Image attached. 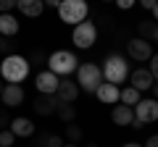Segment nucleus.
<instances>
[{
    "mask_svg": "<svg viewBox=\"0 0 158 147\" xmlns=\"http://www.w3.org/2000/svg\"><path fill=\"white\" fill-rule=\"evenodd\" d=\"M0 76L6 84H21L29 76V58L24 55H8L0 63Z\"/></svg>",
    "mask_w": 158,
    "mask_h": 147,
    "instance_id": "obj_1",
    "label": "nucleus"
},
{
    "mask_svg": "<svg viewBox=\"0 0 158 147\" xmlns=\"http://www.w3.org/2000/svg\"><path fill=\"white\" fill-rule=\"evenodd\" d=\"M129 63H127V58L121 55H108L106 63H103V79L108 81V84H124L127 79H129Z\"/></svg>",
    "mask_w": 158,
    "mask_h": 147,
    "instance_id": "obj_2",
    "label": "nucleus"
},
{
    "mask_svg": "<svg viewBox=\"0 0 158 147\" xmlns=\"http://www.w3.org/2000/svg\"><path fill=\"white\" fill-rule=\"evenodd\" d=\"M87 13H90L87 0H63L58 6V16L69 26H79L82 21H87Z\"/></svg>",
    "mask_w": 158,
    "mask_h": 147,
    "instance_id": "obj_3",
    "label": "nucleus"
},
{
    "mask_svg": "<svg viewBox=\"0 0 158 147\" xmlns=\"http://www.w3.org/2000/svg\"><path fill=\"white\" fill-rule=\"evenodd\" d=\"M103 81H106V79H103V68L98 66V63H82V66L77 68V84H79V89L95 95L98 87H100Z\"/></svg>",
    "mask_w": 158,
    "mask_h": 147,
    "instance_id": "obj_4",
    "label": "nucleus"
},
{
    "mask_svg": "<svg viewBox=\"0 0 158 147\" xmlns=\"http://www.w3.org/2000/svg\"><path fill=\"white\" fill-rule=\"evenodd\" d=\"M79 68V61L71 50H56L48 55V71H53L56 76H69Z\"/></svg>",
    "mask_w": 158,
    "mask_h": 147,
    "instance_id": "obj_5",
    "label": "nucleus"
},
{
    "mask_svg": "<svg viewBox=\"0 0 158 147\" xmlns=\"http://www.w3.org/2000/svg\"><path fill=\"white\" fill-rule=\"evenodd\" d=\"M98 40V26L92 21H82L79 26H74L71 32V42L79 47V50H87V47H92Z\"/></svg>",
    "mask_w": 158,
    "mask_h": 147,
    "instance_id": "obj_6",
    "label": "nucleus"
},
{
    "mask_svg": "<svg viewBox=\"0 0 158 147\" xmlns=\"http://www.w3.org/2000/svg\"><path fill=\"white\" fill-rule=\"evenodd\" d=\"M127 53H129V58H132V61H137V63H145V61H150V58H153L150 42L142 40V37H135V40L127 42Z\"/></svg>",
    "mask_w": 158,
    "mask_h": 147,
    "instance_id": "obj_7",
    "label": "nucleus"
},
{
    "mask_svg": "<svg viewBox=\"0 0 158 147\" xmlns=\"http://www.w3.org/2000/svg\"><path fill=\"white\" fill-rule=\"evenodd\" d=\"M58 84H61V79H58L53 71H42L34 76V87H37L40 95H56L58 92Z\"/></svg>",
    "mask_w": 158,
    "mask_h": 147,
    "instance_id": "obj_8",
    "label": "nucleus"
},
{
    "mask_svg": "<svg viewBox=\"0 0 158 147\" xmlns=\"http://www.w3.org/2000/svg\"><path fill=\"white\" fill-rule=\"evenodd\" d=\"M135 118H140L142 124L158 121V100H140L135 105Z\"/></svg>",
    "mask_w": 158,
    "mask_h": 147,
    "instance_id": "obj_9",
    "label": "nucleus"
},
{
    "mask_svg": "<svg viewBox=\"0 0 158 147\" xmlns=\"http://www.w3.org/2000/svg\"><path fill=\"white\" fill-rule=\"evenodd\" d=\"M129 87H135L137 92H145V89H153V84H156V76L150 74V68H137V71L129 74Z\"/></svg>",
    "mask_w": 158,
    "mask_h": 147,
    "instance_id": "obj_10",
    "label": "nucleus"
},
{
    "mask_svg": "<svg viewBox=\"0 0 158 147\" xmlns=\"http://www.w3.org/2000/svg\"><path fill=\"white\" fill-rule=\"evenodd\" d=\"M58 105H61V100H58V95H40L37 100H34V113L37 116H53L58 110Z\"/></svg>",
    "mask_w": 158,
    "mask_h": 147,
    "instance_id": "obj_11",
    "label": "nucleus"
},
{
    "mask_svg": "<svg viewBox=\"0 0 158 147\" xmlns=\"http://www.w3.org/2000/svg\"><path fill=\"white\" fill-rule=\"evenodd\" d=\"M0 100H3V105H6V108H19V105L24 102V89H21V84H6V89H3Z\"/></svg>",
    "mask_w": 158,
    "mask_h": 147,
    "instance_id": "obj_12",
    "label": "nucleus"
},
{
    "mask_svg": "<svg viewBox=\"0 0 158 147\" xmlns=\"http://www.w3.org/2000/svg\"><path fill=\"white\" fill-rule=\"evenodd\" d=\"M111 121L116 126H129L132 121H135V108L132 105H113V110H111Z\"/></svg>",
    "mask_w": 158,
    "mask_h": 147,
    "instance_id": "obj_13",
    "label": "nucleus"
},
{
    "mask_svg": "<svg viewBox=\"0 0 158 147\" xmlns=\"http://www.w3.org/2000/svg\"><path fill=\"white\" fill-rule=\"evenodd\" d=\"M98 100L100 102H106V105H113V102H118L121 100V89H118L116 84H108V81H103L100 87H98Z\"/></svg>",
    "mask_w": 158,
    "mask_h": 147,
    "instance_id": "obj_14",
    "label": "nucleus"
},
{
    "mask_svg": "<svg viewBox=\"0 0 158 147\" xmlns=\"http://www.w3.org/2000/svg\"><path fill=\"white\" fill-rule=\"evenodd\" d=\"M56 95H58V100H61V102H74L79 97V84H77V81H71V79H61Z\"/></svg>",
    "mask_w": 158,
    "mask_h": 147,
    "instance_id": "obj_15",
    "label": "nucleus"
},
{
    "mask_svg": "<svg viewBox=\"0 0 158 147\" xmlns=\"http://www.w3.org/2000/svg\"><path fill=\"white\" fill-rule=\"evenodd\" d=\"M16 8L29 18H37L40 13L45 11V3L42 0H16Z\"/></svg>",
    "mask_w": 158,
    "mask_h": 147,
    "instance_id": "obj_16",
    "label": "nucleus"
},
{
    "mask_svg": "<svg viewBox=\"0 0 158 147\" xmlns=\"http://www.w3.org/2000/svg\"><path fill=\"white\" fill-rule=\"evenodd\" d=\"M8 129L13 131L16 137H32L34 134V124H32V118H13L11 124H8Z\"/></svg>",
    "mask_w": 158,
    "mask_h": 147,
    "instance_id": "obj_17",
    "label": "nucleus"
},
{
    "mask_svg": "<svg viewBox=\"0 0 158 147\" xmlns=\"http://www.w3.org/2000/svg\"><path fill=\"white\" fill-rule=\"evenodd\" d=\"M19 32V21L11 13H0V37H13Z\"/></svg>",
    "mask_w": 158,
    "mask_h": 147,
    "instance_id": "obj_18",
    "label": "nucleus"
},
{
    "mask_svg": "<svg viewBox=\"0 0 158 147\" xmlns=\"http://www.w3.org/2000/svg\"><path fill=\"white\" fill-rule=\"evenodd\" d=\"M32 147H63L61 134H37V142Z\"/></svg>",
    "mask_w": 158,
    "mask_h": 147,
    "instance_id": "obj_19",
    "label": "nucleus"
},
{
    "mask_svg": "<svg viewBox=\"0 0 158 147\" xmlns=\"http://www.w3.org/2000/svg\"><path fill=\"white\" fill-rule=\"evenodd\" d=\"M56 113H58V118H61V121H66V124H74V118H77V108H74L71 102H61Z\"/></svg>",
    "mask_w": 158,
    "mask_h": 147,
    "instance_id": "obj_20",
    "label": "nucleus"
},
{
    "mask_svg": "<svg viewBox=\"0 0 158 147\" xmlns=\"http://www.w3.org/2000/svg\"><path fill=\"white\" fill-rule=\"evenodd\" d=\"M140 100H142V97H140V92H137L135 87H124V89H121V100H118V102H124V105H132V108H135Z\"/></svg>",
    "mask_w": 158,
    "mask_h": 147,
    "instance_id": "obj_21",
    "label": "nucleus"
},
{
    "mask_svg": "<svg viewBox=\"0 0 158 147\" xmlns=\"http://www.w3.org/2000/svg\"><path fill=\"white\" fill-rule=\"evenodd\" d=\"M82 137H85L82 126H77V124H69V126H66V139L71 142V145H79V142H82Z\"/></svg>",
    "mask_w": 158,
    "mask_h": 147,
    "instance_id": "obj_22",
    "label": "nucleus"
},
{
    "mask_svg": "<svg viewBox=\"0 0 158 147\" xmlns=\"http://www.w3.org/2000/svg\"><path fill=\"white\" fill-rule=\"evenodd\" d=\"M156 26H158L156 21H140V24H137V32H140L142 40H150L153 32H156Z\"/></svg>",
    "mask_w": 158,
    "mask_h": 147,
    "instance_id": "obj_23",
    "label": "nucleus"
},
{
    "mask_svg": "<svg viewBox=\"0 0 158 147\" xmlns=\"http://www.w3.org/2000/svg\"><path fill=\"white\" fill-rule=\"evenodd\" d=\"M13 142H16V134H13L11 129H3V131H0V147H11Z\"/></svg>",
    "mask_w": 158,
    "mask_h": 147,
    "instance_id": "obj_24",
    "label": "nucleus"
},
{
    "mask_svg": "<svg viewBox=\"0 0 158 147\" xmlns=\"http://www.w3.org/2000/svg\"><path fill=\"white\" fill-rule=\"evenodd\" d=\"M0 53H6V58L13 55V42H8V37H0Z\"/></svg>",
    "mask_w": 158,
    "mask_h": 147,
    "instance_id": "obj_25",
    "label": "nucleus"
},
{
    "mask_svg": "<svg viewBox=\"0 0 158 147\" xmlns=\"http://www.w3.org/2000/svg\"><path fill=\"white\" fill-rule=\"evenodd\" d=\"M16 8V0H0V13H11Z\"/></svg>",
    "mask_w": 158,
    "mask_h": 147,
    "instance_id": "obj_26",
    "label": "nucleus"
},
{
    "mask_svg": "<svg viewBox=\"0 0 158 147\" xmlns=\"http://www.w3.org/2000/svg\"><path fill=\"white\" fill-rule=\"evenodd\" d=\"M29 63H48V55L42 50H34V55H32V61Z\"/></svg>",
    "mask_w": 158,
    "mask_h": 147,
    "instance_id": "obj_27",
    "label": "nucleus"
},
{
    "mask_svg": "<svg viewBox=\"0 0 158 147\" xmlns=\"http://www.w3.org/2000/svg\"><path fill=\"white\" fill-rule=\"evenodd\" d=\"M8 124H11V118H8V110L3 108V110H0V131L8 129Z\"/></svg>",
    "mask_w": 158,
    "mask_h": 147,
    "instance_id": "obj_28",
    "label": "nucleus"
},
{
    "mask_svg": "<svg viewBox=\"0 0 158 147\" xmlns=\"http://www.w3.org/2000/svg\"><path fill=\"white\" fill-rule=\"evenodd\" d=\"M150 74L156 76V81H158V53H153V58H150Z\"/></svg>",
    "mask_w": 158,
    "mask_h": 147,
    "instance_id": "obj_29",
    "label": "nucleus"
},
{
    "mask_svg": "<svg viewBox=\"0 0 158 147\" xmlns=\"http://www.w3.org/2000/svg\"><path fill=\"white\" fill-rule=\"evenodd\" d=\"M113 3H116V6H118V8H121V11H129V8H132V6H135L137 0H113Z\"/></svg>",
    "mask_w": 158,
    "mask_h": 147,
    "instance_id": "obj_30",
    "label": "nucleus"
},
{
    "mask_svg": "<svg viewBox=\"0 0 158 147\" xmlns=\"http://www.w3.org/2000/svg\"><path fill=\"white\" fill-rule=\"evenodd\" d=\"M137 3H140L142 8H148V11H153V8L158 6V0H137Z\"/></svg>",
    "mask_w": 158,
    "mask_h": 147,
    "instance_id": "obj_31",
    "label": "nucleus"
},
{
    "mask_svg": "<svg viewBox=\"0 0 158 147\" xmlns=\"http://www.w3.org/2000/svg\"><path fill=\"white\" fill-rule=\"evenodd\" d=\"M145 147H158V134H153V137H148V142H145Z\"/></svg>",
    "mask_w": 158,
    "mask_h": 147,
    "instance_id": "obj_32",
    "label": "nucleus"
},
{
    "mask_svg": "<svg viewBox=\"0 0 158 147\" xmlns=\"http://www.w3.org/2000/svg\"><path fill=\"white\" fill-rule=\"evenodd\" d=\"M42 3H45L48 8H58V6H61V3H63V0H42Z\"/></svg>",
    "mask_w": 158,
    "mask_h": 147,
    "instance_id": "obj_33",
    "label": "nucleus"
},
{
    "mask_svg": "<svg viewBox=\"0 0 158 147\" xmlns=\"http://www.w3.org/2000/svg\"><path fill=\"white\" fill-rule=\"evenodd\" d=\"M129 126H132V129H137V131H140V129H142V121H140V118H135V121H132Z\"/></svg>",
    "mask_w": 158,
    "mask_h": 147,
    "instance_id": "obj_34",
    "label": "nucleus"
},
{
    "mask_svg": "<svg viewBox=\"0 0 158 147\" xmlns=\"http://www.w3.org/2000/svg\"><path fill=\"white\" fill-rule=\"evenodd\" d=\"M153 21H156V24H158V6H156V8H153Z\"/></svg>",
    "mask_w": 158,
    "mask_h": 147,
    "instance_id": "obj_35",
    "label": "nucleus"
},
{
    "mask_svg": "<svg viewBox=\"0 0 158 147\" xmlns=\"http://www.w3.org/2000/svg\"><path fill=\"white\" fill-rule=\"evenodd\" d=\"M153 95H156V100H158V81L153 84Z\"/></svg>",
    "mask_w": 158,
    "mask_h": 147,
    "instance_id": "obj_36",
    "label": "nucleus"
},
{
    "mask_svg": "<svg viewBox=\"0 0 158 147\" xmlns=\"http://www.w3.org/2000/svg\"><path fill=\"white\" fill-rule=\"evenodd\" d=\"M150 40H156V42H158V26H156V32H153V37H150Z\"/></svg>",
    "mask_w": 158,
    "mask_h": 147,
    "instance_id": "obj_37",
    "label": "nucleus"
},
{
    "mask_svg": "<svg viewBox=\"0 0 158 147\" xmlns=\"http://www.w3.org/2000/svg\"><path fill=\"white\" fill-rule=\"evenodd\" d=\"M124 147H142V145H137V142H129V145H124Z\"/></svg>",
    "mask_w": 158,
    "mask_h": 147,
    "instance_id": "obj_38",
    "label": "nucleus"
},
{
    "mask_svg": "<svg viewBox=\"0 0 158 147\" xmlns=\"http://www.w3.org/2000/svg\"><path fill=\"white\" fill-rule=\"evenodd\" d=\"M3 89H6V81H3V79H0V95H3Z\"/></svg>",
    "mask_w": 158,
    "mask_h": 147,
    "instance_id": "obj_39",
    "label": "nucleus"
},
{
    "mask_svg": "<svg viewBox=\"0 0 158 147\" xmlns=\"http://www.w3.org/2000/svg\"><path fill=\"white\" fill-rule=\"evenodd\" d=\"M85 147H98V145H95V142H87V145H85Z\"/></svg>",
    "mask_w": 158,
    "mask_h": 147,
    "instance_id": "obj_40",
    "label": "nucleus"
},
{
    "mask_svg": "<svg viewBox=\"0 0 158 147\" xmlns=\"http://www.w3.org/2000/svg\"><path fill=\"white\" fill-rule=\"evenodd\" d=\"M63 147H79V145H71V142H69V145H63Z\"/></svg>",
    "mask_w": 158,
    "mask_h": 147,
    "instance_id": "obj_41",
    "label": "nucleus"
},
{
    "mask_svg": "<svg viewBox=\"0 0 158 147\" xmlns=\"http://www.w3.org/2000/svg\"><path fill=\"white\" fill-rule=\"evenodd\" d=\"M100 3H113V0H100Z\"/></svg>",
    "mask_w": 158,
    "mask_h": 147,
    "instance_id": "obj_42",
    "label": "nucleus"
}]
</instances>
